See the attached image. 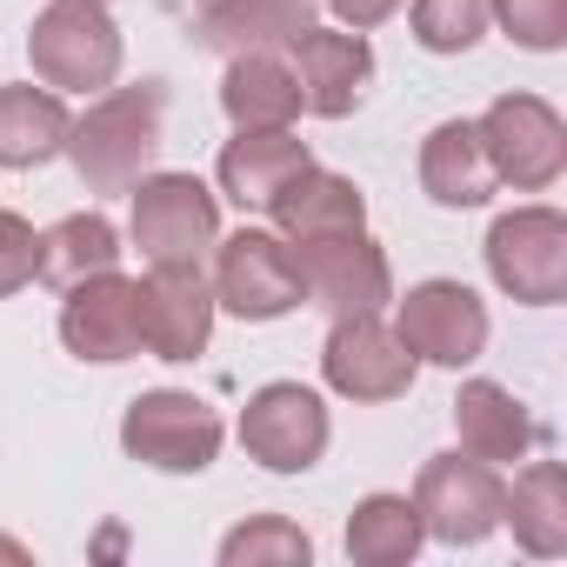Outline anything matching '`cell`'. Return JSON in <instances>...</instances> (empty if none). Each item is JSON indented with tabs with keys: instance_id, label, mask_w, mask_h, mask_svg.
I'll list each match as a JSON object with an SVG mask.
<instances>
[{
	"instance_id": "obj_31",
	"label": "cell",
	"mask_w": 567,
	"mask_h": 567,
	"mask_svg": "<svg viewBox=\"0 0 567 567\" xmlns=\"http://www.w3.org/2000/svg\"><path fill=\"white\" fill-rule=\"evenodd\" d=\"M0 560H14V567H28V560H34V554H28V547H21V540H8V534H0Z\"/></svg>"
},
{
	"instance_id": "obj_13",
	"label": "cell",
	"mask_w": 567,
	"mask_h": 567,
	"mask_svg": "<svg viewBox=\"0 0 567 567\" xmlns=\"http://www.w3.org/2000/svg\"><path fill=\"white\" fill-rule=\"evenodd\" d=\"M61 341L74 361H94V368H114V361H134L141 354V295L127 274H87L68 288L61 301Z\"/></svg>"
},
{
	"instance_id": "obj_3",
	"label": "cell",
	"mask_w": 567,
	"mask_h": 567,
	"mask_svg": "<svg viewBox=\"0 0 567 567\" xmlns=\"http://www.w3.org/2000/svg\"><path fill=\"white\" fill-rule=\"evenodd\" d=\"M220 434H227L220 414L200 394H181V388H154V394L127 401V414H121V447L141 467H161V474H200V467H214Z\"/></svg>"
},
{
	"instance_id": "obj_2",
	"label": "cell",
	"mask_w": 567,
	"mask_h": 567,
	"mask_svg": "<svg viewBox=\"0 0 567 567\" xmlns=\"http://www.w3.org/2000/svg\"><path fill=\"white\" fill-rule=\"evenodd\" d=\"M28 61L34 74L61 94H94V87H114L121 74V28L101 0H48L34 14V34H28Z\"/></svg>"
},
{
	"instance_id": "obj_8",
	"label": "cell",
	"mask_w": 567,
	"mask_h": 567,
	"mask_svg": "<svg viewBox=\"0 0 567 567\" xmlns=\"http://www.w3.org/2000/svg\"><path fill=\"white\" fill-rule=\"evenodd\" d=\"M295 274H301V295L315 308L341 315H374L394 295V274L388 254L368 240V227H341V234H308L295 247Z\"/></svg>"
},
{
	"instance_id": "obj_4",
	"label": "cell",
	"mask_w": 567,
	"mask_h": 567,
	"mask_svg": "<svg viewBox=\"0 0 567 567\" xmlns=\"http://www.w3.org/2000/svg\"><path fill=\"white\" fill-rule=\"evenodd\" d=\"M487 274L501 295H514L527 308L567 301V214H554V207L501 214L487 227Z\"/></svg>"
},
{
	"instance_id": "obj_12",
	"label": "cell",
	"mask_w": 567,
	"mask_h": 567,
	"mask_svg": "<svg viewBox=\"0 0 567 567\" xmlns=\"http://www.w3.org/2000/svg\"><path fill=\"white\" fill-rule=\"evenodd\" d=\"M394 334H401V348L414 361L467 368L487 348V308H481L474 288H461V280H421V288H408V301L394 315Z\"/></svg>"
},
{
	"instance_id": "obj_20",
	"label": "cell",
	"mask_w": 567,
	"mask_h": 567,
	"mask_svg": "<svg viewBox=\"0 0 567 567\" xmlns=\"http://www.w3.org/2000/svg\"><path fill=\"white\" fill-rule=\"evenodd\" d=\"M220 107L240 134H260V127H288L301 114V87H295V68L280 54H234L227 74H220Z\"/></svg>"
},
{
	"instance_id": "obj_21",
	"label": "cell",
	"mask_w": 567,
	"mask_h": 567,
	"mask_svg": "<svg viewBox=\"0 0 567 567\" xmlns=\"http://www.w3.org/2000/svg\"><path fill=\"white\" fill-rule=\"evenodd\" d=\"M421 187L441 207H481L501 187L494 167H487V147H481V127L474 121H441L421 141Z\"/></svg>"
},
{
	"instance_id": "obj_32",
	"label": "cell",
	"mask_w": 567,
	"mask_h": 567,
	"mask_svg": "<svg viewBox=\"0 0 567 567\" xmlns=\"http://www.w3.org/2000/svg\"><path fill=\"white\" fill-rule=\"evenodd\" d=\"M194 8H200V14H214V8H234V0H194Z\"/></svg>"
},
{
	"instance_id": "obj_23",
	"label": "cell",
	"mask_w": 567,
	"mask_h": 567,
	"mask_svg": "<svg viewBox=\"0 0 567 567\" xmlns=\"http://www.w3.org/2000/svg\"><path fill=\"white\" fill-rule=\"evenodd\" d=\"M501 520L514 527V540L540 560L567 554V467L560 461H527V474L507 487Z\"/></svg>"
},
{
	"instance_id": "obj_10",
	"label": "cell",
	"mask_w": 567,
	"mask_h": 567,
	"mask_svg": "<svg viewBox=\"0 0 567 567\" xmlns=\"http://www.w3.org/2000/svg\"><path fill=\"white\" fill-rule=\"evenodd\" d=\"M328 408L301 381H267L240 414V447L274 474H308L328 454Z\"/></svg>"
},
{
	"instance_id": "obj_1",
	"label": "cell",
	"mask_w": 567,
	"mask_h": 567,
	"mask_svg": "<svg viewBox=\"0 0 567 567\" xmlns=\"http://www.w3.org/2000/svg\"><path fill=\"white\" fill-rule=\"evenodd\" d=\"M161 121H167V87H161V81L101 94V101L68 127L74 174H81L94 194H127V187L154 167V154H161Z\"/></svg>"
},
{
	"instance_id": "obj_29",
	"label": "cell",
	"mask_w": 567,
	"mask_h": 567,
	"mask_svg": "<svg viewBox=\"0 0 567 567\" xmlns=\"http://www.w3.org/2000/svg\"><path fill=\"white\" fill-rule=\"evenodd\" d=\"M34 274H41V234L21 214H0V301L21 295Z\"/></svg>"
},
{
	"instance_id": "obj_33",
	"label": "cell",
	"mask_w": 567,
	"mask_h": 567,
	"mask_svg": "<svg viewBox=\"0 0 567 567\" xmlns=\"http://www.w3.org/2000/svg\"><path fill=\"white\" fill-rule=\"evenodd\" d=\"M101 8H107V0H101Z\"/></svg>"
},
{
	"instance_id": "obj_27",
	"label": "cell",
	"mask_w": 567,
	"mask_h": 567,
	"mask_svg": "<svg viewBox=\"0 0 567 567\" xmlns=\"http://www.w3.org/2000/svg\"><path fill=\"white\" fill-rule=\"evenodd\" d=\"M487 34V0H414V41L427 54H467Z\"/></svg>"
},
{
	"instance_id": "obj_6",
	"label": "cell",
	"mask_w": 567,
	"mask_h": 567,
	"mask_svg": "<svg viewBox=\"0 0 567 567\" xmlns=\"http://www.w3.org/2000/svg\"><path fill=\"white\" fill-rule=\"evenodd\" d=\"M214 308L240 315V321H280L301 308V274H295V247L267 234V227H240L220 240L214 254Z\"/></svg>"
},
{
	"instance_id": "obj_17",
	"label": "cell",
	"mask_w": 567,
	"mask_h": 567,
	"mask_svg": "<svg viewBox=\"0 0 567 567\" xmlns=\"http://www.w3.org/2000/svg\"><path fill=\"white\" fill-rule=\"evenodd\" d=\"M280 240H308V234H341V227H368V194L348 181V174H328V167H301L288 187L267 200Z\"/></svg>"
},
{
	"instance_id": "obj_24",
	"label": "cell",
	"mask_w": 567,
	"mask_h": 567,
	"mask_svg": "<svg viewBox=\"0 0 567 567\" xmlns=\"http://www.w3.org/2000/svg\"><path fill=\"white\" fill-rule=\"evenodd\" d=\"M421 540H427V527L408 494H368L348 514V554L361 567H408L421 554Z\"/></svg>"
},
{
	"instance_id": "obj_7",
	"label": "cell",
	"mask_w": 567,
	"mask_h": 567,
	"mask_svg": "<svg viewBox=\"0 0 567 567\" xmlns=\"http://www.w3.org/2000/svg\"><path fill=\"white\" fill-rule=\"evenodd\" d=\"M501 501H507V481L494 474V461H474V454H434L414 481V514L447 547H481L501 527Z\"/></svg>"
},
{
	"instance_id": "obj_16",
	"label": "cell",
	"mask_w": 567,
	"mask_h": 567,
	"mask_svg": "<svg viewBox=\"0 0 567 567\" xmlns=\"http://www.w3.org/2000/svg\"><path fill=\"white\" fill-rule=\"evenodd\" d=\"M308 141H295L288 127H260V134H234L220 147V194L240 207V214H267V200L288 187L301 167H308Z\"/></svg>"
},
{
	"instance_id": "obj_30",
	"label": "cell",
	"mask_w": 567,
	"mask_h": 567,
	"mask_svg": "<svg viewBox=\"0 0 567 567\" xmlns=\"http://www.w3.org/2000/svg\"><path fill=\"white\" fill-rule=\"evenodd\" d=\"M328 8H334V21H341V28L368 34V28H381V21L401 8V0H328Z\"/></svg>"
},
{
	"instance_id": "obj_15",
	"label": "cell",
	"mask_w": 567,
	"mask_h": 567,
	"mask_svg": "<svg viewBox=\"0 0 567 567\" xmlns=\"http://www.w3.org/2000/svg\"><path fill=\"white\" fill-rule=\"evenodd\" d=\"M295 87H301V107L321 114V121H341L361 107L368 81H374V48L361 34H334V28H308L295 34Z\"/></svg>"
},
{
	"instance_id": "obj_9",
	"label": "cell",
	"mask_w": 567,
	"mask_h": 567,
	"mask_svg": "<svg viewBox=\"0 0 567 567\" xmlns=\"http://www.w3.org/2000/svg\"><path fill=\"white\" fill-rule=\"evenodd\" d=\"M141 295V348L154 361H194L214 334V280L200 260H154L147 280H134Z\"/></svg>"
},
{
	"instance_id": "obj_25",
	"label": "cell",
	"mask_w": 567,
	"mask_h": 567,
	"mask_svg": "<svg viewBox=\"0 0 567 567\" xmlns=\"http://www.w3.org/2000/svg\"><path fill=\"white\" fill-rule=\"evenodd\" d=\"M107 267H121V234L107 214H68L41 234V280H54V288H74Z\"/></svg>"
},
{
	"instance_id": "obj_11",
	"label": "cell",
	"mask_w": 567,
	"mask_h": 567,
	"mask_svg": "<svg viewBox=\"0 0 567 567\" xmlns=\"http://www.w3.org/2000/svg\"><path fill=\"white\" fill-rule=\"evenodd\" d=\"M220 240V200L194 174L134 181V247L147 260H200Z\"/></svg>"
},
{
	"instance_id": "obj_14",
	"label": "cell",
	"mask_w": 567,
	"mask_h": 567,
	"mask_svg": "<svg viewBox=\"0 0 567 567\" xmlns=\"http://www.w3.org/2000/svg\"><path fill=\"white\" fill-rule=\"evenodd\" d=\"M414 354L401 348L394 328H381L374 315H341L328 348H321V374L334 394L348 401H401L414 388Z\"/></svg>"
},
{
	"instance_id": "obj_28",
	"label": "cell",
	"mask_w": 567,
	"mask_h": 567,
	"mask_svg": "<svg viewBox=\"0 0 567 567\" xmlns=\"http://www.w3.org/2000/svg\"><path fill=\"white\" fill-rule=\"evenodd\" d=\"M487 21H501L507 41L527 54L567 48V0H487Z\"/></svg>"
},
{
	"instance_id": "obj_19",
	"label": "cell",
	"mask_w": 567,
	"mask_h": 567,
	"mask_svg": "<svg viewBox=\"0 0 567 567\" xmlns=\"http://www.w3.org/2000/svg\"><path fill=\"white\" fill-rule=\"evenodd\" d=\"M315 28V0H234V8L200 14V48L214 54H274L295 48V34Z\"/></svg>"
},
{
	"instance_id": "obj_22",
	"label": "cell",
	"mask_w": 567,
	"mask_h": 567,
	"mask_svg": "<svg viewBox=\"0 0 567 567\" xmlns=\"http://www.w3.org/2000/svg\"><path fill=\"white\" fill-rule=\"evenodd\" d=\"M68 101L54 87H0V167H48L68 154Z\"/></svg>"
},
{
	"instance_id": "obj_18",
	"label": "cell",
	"mask_w": 567,
	"mask_h": 567,
	"mask_svg": "<svg viewBox=\"0 0 567 567\" xmlns=\"http://www.w3.org/2000/svg\"><path fill=\"white\" fill-rule=\"evenodd\" d=\"M454 434H461V454H474V461H520L540 441L534 414L501 381H467L454 394Z\"/></svg>"
},
{
	"instance_id": "obj_5",
	"label": "cell",
	"mask_w": 567,
	"mask_h": 567,
	"mask_svg": "<svg viewBox=\"0 0 567 567\" xmlns=\"http://www.w3.org/2000/svg\"><path fill=\"white\" fill-rule=\"evenodd\" d=\"M474 127H481L494 181H507L514 194H540V187L560 181V167H567V127H560V114L540 94H501Z\"/></svg>"
},
{
	"instance_id": "obj_26",
	"label": "cell",
	"mask_w": 567,
	"mask_h": 567,
	"mask_svg": "<svg viewBox=\"0 0 567 567\" xmlns=\"http://www.w3.org/2000/svg\"><path fill=\"white\" fill-rule=\"evenodd\" d=\"M308 560H315V540L288 514H254L220 540V567H308Z\"/></svg>"
}]
</instances>
